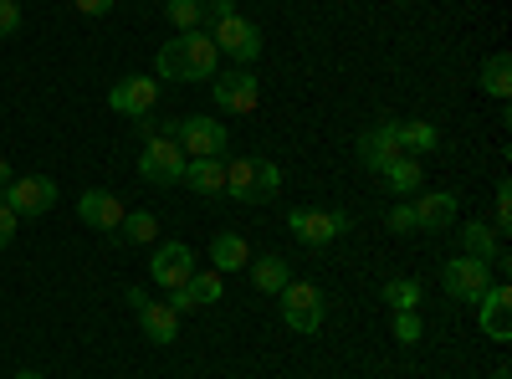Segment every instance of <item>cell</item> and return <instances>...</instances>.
Here are the masks:
<instances>
[{
	"label": "cell",
	"instance_id": "cell-36",
	"mask_svg": "<svg viewBox=\"0 0 512 379\" xmlns=\"http://www.w3.org/2000/svg\"><path fill=\"white\" fill-rule=\"evenodd\" d=\"M236 11V0H205V16L210 21H221V16H231Z\"/></svg>",
	"mask_w": 512,
	"mask_h": 379
},
{
	"label": "cell",
	"instance_id": "cell-11",
	"mask_svg": "<svg viewBox=\"0 0 512 379\" xmlns=\"http://www.w3.org/2000/svg\"><path fill=\"white\" fill-rule=\"evenodd\" d=\"M6 200L16 216H47V210L57 205V180H47V175H21V180H11L6 185Z\"/></svg>",
	"mask_w": 512,
	"mask_h": 379
},
{
	"label": "cell",
	"instance_id": "cell-9",
	"mask_svg": "<svg viewBox=\"0 0 512 379\" xmlns=\"http://www.w3.org/2000/svg\"><path fill=\"white\" fill-rule=\"evenodd\" d=\"M108 108L128 113V118H149L159 108V77H144V72H128L113 82V93H108Z\"/></svg>",
	"mask_w": 512,
	"mask_h": 379
},
{
	"label": "cell",
	"instance_id": "cell-12",
	"mask_svg": "<svg viewBox=\"0 0 512 379\" xmlns=\"http://www.w3.org/2000/svg\"><path fill=\"white\" fill-rule=\"evenodd\" d=\"M149 277H154V287H164V292L185 287V282L195 277V251H190L185 241H164V246H154V267H149Z\"/></svg>",
	"mask_w": 512,
	"mask_h": 379
},
{
	"label": "cell",
	"instance_id": "cell-8",
	"mask_svg": "<svg viewBox=\"0 0 512 379\" xmlns=\"http://www.w3.org/2000/svg\"><path fill=\"white\" fill-rule=\"evenodd\" d=\"M210 93H216V108H226V113H256V98H262L251 67H221L210 77Z\"/></svg>",
	"mask_w": 512,
	"mask_h": 379
},
{
	"label": "cell",
	"instance_id": "cell-19",
	"mask_svg": "<svg viewBox=\"0 0 512 379\" xmlns=\"http://www.w3.org/2000/svg\"><path fill=\"white\" fill-rule=\"evenodd\" d=\"M246 267H251L256 292H272V298H277V292L292 282V267H287V257H277V251H267V257H251Z\"/></svg>",
	"mask_w": 512,
	"mask_h": 379
},
{
	"label": "cell",
	"instance_id": "cell-31",
	"mask_svg": "<svg viewBox=\"0 0 512 379\" xmlns=\"http://www.w3.org/2000/svg\"><path fill=\"white\" fill-rule=\"evenodd\" d=\"M492 231H497V236L512 231V185H507V180L497 185V226H492Z\"/></svg>",
	"mask_w": 512,
	"mask_h": 379
},
{
	"label": "cell",
	"instance_id": "cell-16",
	"mask_svg": "<svg viewBox=\"0 0 512 379\" xmlns=\"http://www.w3.org/2000/svg\"><path fill=\"white\" fill-rule=\"evenodd\" d=\"M77 216L88 221L93 231H108V236H113V231H118V221L128 216V210H123V200H118L113 190H88V195L77 200Z\"/></svg>",
	"mask_w": 512,
	"mask_h": 379
},
{
	"label": "cell",
	"instance_id": "cell-10",
	"mask_svg": "<svg viewBox=\"0 0 512 379\" xmlns=\"http://www.w3.org/2000/svg\"><path fill=\"white\" fill-rule=\"evenodd\" d=\"M139 175L149 185H180L185 180V149L175 139H149L139 154Z\"/></svg>",
	"mask_w": 512,
	"mask_h": 379
},
{
	"label": "cell",
	"instance_id": "cell-32",
	"mask_svg": "<svg viewBox=\"0 0 512 379\" xmlns=\"http://www.w3.org/2000/svg\"><path fill=\"white\" fill-rule=\"evenodd\" d=\"M16 31H21V6L16 0H0V41L16 36Z\"/></svg>",
	"mask_w": 512,
	"mask_h": 379
},
{
	"label": "cell",
	"instance_id": "cell-25",
	"mask_svg": "<svg viewBox=\"0 0 512 379\" xmlns=\"http://www.w3.org/2000/svg\"><path fill=\"white\" fill-rule=\"evenodd\" d=\"M154 231H159V221L149 216V210H134V216H123V221H118L113 241H118V246H149Z\"/></svg>",
	"mask_w": 512,
	"mask_h": 379
},
{
	"label": "cell",
	"instance_id": "cell-37",
	"mask_svg": "<svg viewBox=\"0 0 512 379\" xmlns=\"http://www.w3.org/2000/svg\"><path fill=\"white\" fill-rule=\"evenodd\" d=\"M11 180H16V175H11V164L0 159V195H6V185H11Z\"/></svg>",
	"mask_w": 512,
	"mask_h": 379
},
{
	"label": "cell",
	"instance_id": "cell-3",
	"mask_svg": "<svg viewBox=\"0 0 512 379\" xmlns=\"http://www.w3.org/2000/svg\"><path fill=\"white\" fill-rule=\"evenodd\" d=\"M277 298H282V323H287L292 333H318V328H323V287H318V282L292 277Z\"/></svg>",
	"mask_w": 512,
	"mask_h": 379
},
{
	"label": "cell",
	"instance_id": "cell-14",
	"mask_svg": "<svg viewBox=\"0 0 512 379\" xmlns=\"http://www.w3.org/2000/svg\"><path fill=\"white\" fill-rule=\"evenodd\" d=\"M405 149H400V123L390 118V123H379V129H369V134H359V164L364 170H384L390 159H400Z\"/></svg>",
	"mask_w": 512,
	"mask_h": 379
},
{
	"label": "cell",
	"instance_id": "cell-2",
	"mask_svg": "<svg viewBox=\"0 0 512 379\" xmlns=\"http://www.w3.org/2000/svg\"><path fill=\"white\" fill-rule=\"evenodd\" d=\"M282 190V164L272 154H246L236 164H226V195H236L241 205H267Z\"/></svg>",
	"mask_w": 512,
	"mask_h": 379
},
{
	"label": "cell",
	"instance_id": "cell-23",
	"mask_svg": "<svg viewBox=\"0 0 512 379\" xmlns=\"http://www.w3.org/2000/svg\"><path fill=\"white\" fill-rule=\"evenodd\" d=\"M400 149L405 154H431V149H441V129L425 118H405L400 123Z\"/></svg>",
	"mask_w": 512,
	"mask_h": 379
},
{
	"label": "cell",
	"instance_id": "cell-7",
	"mask_svg": "<svg viewBox=\"0 0 512 379\" xmlns=\"http://www.w3.org/2000/svg\"><path fill=\"white\" fill-rule=\"evenodd\" d=\"M175 144L185 149V159H226L231 134L221 118H180L175 123Z\"/></svg>",
	"mask_w": 512,
	"mask_h": 379
},
{
	"label": "cell",
	"instance_id": "cell-1",
	"mask_svg": "<svg viewBox=\"0 0 512 379\" xmlns=\"http://www.w3.org/2000/svg\"><path fill=\"white\" fill-rule=\"evenodd\" d=\"M154 67H159L164 82H210L221 72V52H216V41H210L205 31H180L175 41L159 47Z\"/></svg>",
	"mask_w": 512,
	"mask_h": 379
},
{
	"label": "cell",
	"instance_id": "cell-15",
	"mask_svg": "<svg viewBox=\"0 0 512 379\" xmlns=\"http://www.w3.org/2000/svg\"><path fill=\"white\" fill-rule=\"evenodd\" d=\"M410 210H415V231H451L461 205H456L451 190H425V195L410 200Z\"/></svg>",
	"mask_w": 512,
	"mask_h": 379
},
{
	"label": "cell",
	"instance_id": "cell-26",
	"mask_svg": "<svg viewBox=\"0 0 512 379\" xmlns=\"http://www.w3.org/2000/svg\"><path fill=\"white\" fill-rule=\"evenodd\" d=\"M425 298V287L415 277H395V282H384V303H390V313H405V308H420Z\"/></svg>",
	"mask_w": 512,
	"mask_h": 379
},
{
	"label": "cell",
	"instance_id": "cell-39",
	"mask_svg": "<svg viewBox=\"0 0 512 379\" xmlns=\"http://www.w3.org/2000/svg\"><path fill=\"white\" fill-rule=\"evenodd\" d=\"M497 379H512V369H507V364H497Z\"/></svg>",
	"mask_w": 512,
	"mask_h": 379
},
{
	"label": "cell",
	"instance_id": "cell-30",
	"mask_svg": "<svg viewBox=\"0 0 512 379\" xmlns=\"http://www.w3.org/2000/svg\"><path fill=\"white\" fill-rule=\"evenodd\" d=\"M384 226H390L395 236H410V231H415V210H410V200H395V205H390V216H384Z\"/></svg>",
	"mask_w": 512,
	"mask_h": 379
},
{
	"label": "cell",
	"instance_id": "cell-5",
	"mask_svg": "<svg viewBox=\"0 0 512 379\" xmlns=\"http://www.w3.org/2000/svg\"><path fill=\"white\" fill-rule=\"evenodd\" d=\"M210 41H216V52L231 57L236 67H251L256 57H262V31H256L241 11H231V16H221L216 26H210Z\"/></svg>",
	"mask_w": 512,
	"mask_h": 379
},
{
	"label": "cell",
	"instance_id": "cell-29",
	"mask_svg": "<svg viewBox=\"0 0 512 379\" xmlns=\"http://www.w3.org/2000/svg\"><path fill=\"white\" fill-rule=\"evenodd\" d=\"M390 333H395L400 344H420L425 323H420V313H415V308H405V313H390Z\"/></svg>",
	"mask_w": 512,
	"mask_h": 379
},
{
	"label": "cell",
	"instance_id": "cell-24",
	"mask_svg": "<svg viewBox=\"0 0 512 379\" xmlns=\"http://www.w3.org/2000/svg\"><path fill=\"white\" fill-rule=\"evenodd\" d=\"M461 257H477V262H492L497 257V246H502V236L487 226V221H472V226H461Z\"/></svg>",
	"mask_w": 512,
	"mask_h": 379
},
{
	"label": "cell",
	"instance_id": "cell-17",
	"mask_svg": "<svg viewBox=\"0 0 512 379\" xmlns=\"http://www.w3.org/2000/svg\"><path fill=\"white\" fill-rule=\"evenodd\" d=\"M139 328H144L149 344H175L180 339V313L169 303H144L139 308Z\"/></svg>",
	"mask_w": 512,
	"mask_h": 379
},
{
	"label": "cell",
	"instance_id": "cell-38",
	"mask_svg": "<svg viewBox=\"0 0 512 379\" xmlns=\"http://www.w3.org/2000/svg\"><path fill=\"white\" fill-rule=\"evenodd\" d=\"M16 379H47V374H36V369H21V374H16Z\"/></svg>",
	"mask_w": 512,
	"mask_h": 379
},
{
	"label": "cell",
	"instance_id": "cell-27",
	"mask_svg": "<svg viewBox=\"0 0 512 379\" xmlns=\"http://www.w3.org/2000/svg\"><path fill=\"white\" fill-rule=\"evenodd\" d=\"M164 16H169V26H180V31H200L205 0H164Z\"/></svg>",
	"mask_w": 512,
	"mask_h": 379
},
{
	"label": "cell",
	"instance_id": "cell-18",
	"mask_svg": "<svg viewBox=\"0 0 512 379\" xmlns=\"http://www.w3.org/2000/svg\"><path fill=\"white\" fill-rule=\"evenodd\" d=\"M195 195H226V159H185V180Z\"/></svg>",
	"mask_w": 512,
	"mask_h": 379
},
{
	"label": "cell",
	"instance_id": "cell-28",
	"mask_svg": "<svg viewBox=\"0 0 512 379\" xmlns=\"http://www.w3.org/2000/svg\"><path fill=\"white\" fill-rule=\"evenodd\" d=\"M190 292H195V303H221L226 298V282H221V272H195L190 277Z\"/></svg>",
	"mask_w": 512,
	"mask_h": 379
},
{
	"label": "cell",
	"instance_id": "cell-34",
	"mask_svg": "<svg viewBox=\"0 0 512 379\" xmlns=\"http://www.w3.org/2000/svg\"><path fill=\"white\" fill-rule=\"evenodd\" d=\"M77 16H113V0H72Z\"/></svg>",
	"mask_w": 512,
	"mask_h": 379
},
{
	"label": "cell",
	"instance_id": "cell-21",
	"mask_svg": "<svg viewBox=\"0 0 512 379\" xmlns=\"http://www.w3.org/2000/svg\"><path fill=\"white\" fill-rule=\"evenodd\" d=\"M482 93L497 98V103L512 98V57H507V52H492V57L482 62Z\"/></svg>",
	"mask_w": 512,
	"mask_h": 379
},
{
	"label": "cell",
	"instance_id": "cell-4",
	"mask_svg": "<svg viewBox=\"0 0 512 379\" xmlns=\"http://www.w3.org/2000/svg\"><path fill=\"white\" fill-rule=\"evenodd\" d=\"M287 231L303 241V246H328L344 231H354V216L349 210H313V205H297L287 210Z\"/></svg>",
	"mask_w": 512,
	"mask_h": 379
},
{
	"label": "cell",
	"instance_id": "cell-22",
	"mask_svg": "<svg viewBox=\"0 0 512 379\" xmlns=\"http://www.w3.org/2000/svg\"><path fill=\"white\" fill-rule=\"evenodd\" d=\"M379 175H384V185H390V190H400V200H405V195H415V190H420V180H425L415 154H400V159H390Z\"/></svg>",
	"mask_w": 512,
	"mask_h": 379
},
{
	"label": "cell",
	"instance_id": "cell-33",
	"mask_svg": "<svg viewBox=\"0 0 512 379\" xmlns=\"http://www.w3.org/2000/svg\"><path fill=\"white\" fill-rule=\"evenodd\" d=\"M16 221H21V216H16V210H11L6 200H0V251H6V246L16 241Z\"/></svg>",
	"mask_w": 512,
	"mask_h": 379
},
{
	"label": "cell",
	"instance_id": "cell-6",
	"mask_svg": "<svg viewBox=\"0 0 512 379\" xmlns=\"http://www.w3.org/2000/svg\"><path fill=\"white\" fill-rule=\"evenodd\" d=\"M492 282H497L492 267L477 262V257H451V262L441 267V292H446V298H456V303H472V308L487 298Z\"/></svg>",
	"mask_w": 512,
	"mask_h": 379
},
{
	"label": "cell",
	"instance_id": "cell-35",
	"mask_svg": "<svg viewBox=\"0 0 512 379\" xmlns=\"http://www.w3.org/2000/svg\"><path fill=\"white\" fill-rule=\"evenodd\" d=\"M169 308H175V313H190V308H195V292H190V282L169 292Z\"/></svg>",
	"mask_w": 512,
	"mask_h": 379
},
{
	"label": "cell",
	"instance_id": "cell-20",
	"mask_svg": "<svg viewBox=\"0 0 512 379\" xmlns=\"http://www.w3.org/2000/svg\"><path fill=\"white\" fill-rule=\"evenodd\" d=\"M210 262H216V272H241V267L251 262V246H246V236L221 231L216 241H210Z\"/></svg>",
	"mask_w": 512,
	"mask_h": 379
},
{
	"label": "cell",
	"instance_id": "cell-13",
	"mask_svg": "<svg viewBox=\"0 0 512 379\" xmlns=\"http://www.w3.org/2000/svg\"><path fill=\"white\" fill-rule=\"evenodd\" d=\"M477 308H482V313H477L482 333H487L492 344H507V339H512V287H507V282H492L487 298H482Z\"/></svg>",
	"mask_w": 512,
	"mask_h": 379
}]
</instances>
